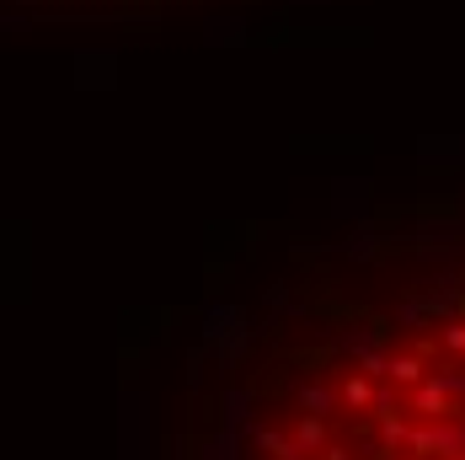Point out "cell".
<instances>
[{
  "mask_svg": "<svg viewBox=\"0 0 465 460\" xmlns=\"http://www.w3.org/2000/svg\"><path fill=\"white\" fill-rule=\"evenodd\" d=\"M289 445H294L300 455H316V450H326V423H322V417H300Z\"/></svg>",
  "mask_w": 465,
  "mask_h": 460,
  "instance_id": "7a4b0ae2",
  "label": "cell"
},
{
  "mask_svg": "<svg viewBox=\"0 0 465 460\" xmlns=\"http://www.w3.org/2000/svg\"><path fill=\"white\" fill-rule=\"evenodd\" d=\"M412 413H418L422 423H444V417H460V407H455V396L444 391V380L433 375V380L412 385Z\"/></svg>",
  "mask_w": 465,
  "mask_h": 460,
  "instance_id": "6da1fadb",
  "label": "cell"
},
{
  "mask_svg": "<svg viewBox=\"0 0 465 460\" xmlns=\"http://www.w3.org/2000/svg\"><path fill=\"white\" fill-rule=\"evenodd\" d=\"M385 375H391L396 385H422V380H428L412 354H385Z\"/></svg>",
  "mask_w": 465,
  "mask_h": 460,
  "instance_id": "5b68a950",
  "label": "cell"
},
{
  "mask_svg": "<svg viewBox=\"0 0 465 460\" xmlns=\"http://www.w3.org/2000/svg\"><path fill=\"white\" fill-rule=\"evenodd\" d=\"M450 460H465V455H450Z\"/></svg>",
  "mask_w": 465,
  "mask_h": 460,
  "instance_id": "8fae6325",
  "label": "cell"
},
{
  "mask_svg": "<svg viewBox=\"0 0 465 460\" xmlns=\"http://www.w3.org/2000/svg\"><path fill=\"white\" fill-rule=\"evenodd\" d=\"M337 402H342L348 413H364V407L374 402V385L364 380V375H348V380H342V391H337Z\"/></svg>",
  "mask_w": 465,
  "mask_h": 460,
  "instance_id": "277c9868",
  "label": "cell"
},
{
  "mask_svg": "<svg viewBox=\"0 0 465 460\" xmlns=\"http://www.w3.org/2000/svg\"><path fill=\"white\" fill-rule=\"evenodd\" d=\"M444 348L465 354V322H450V326H444Z\"/></svg>",
  "mask_w": 465,
  "mask_h": 460,
  "instance_id": "ba28073f",
  "label": "cell"
},
{
  "mask_svg": "<svg viewBox=\"0 0 465 460\" xmlns=\"http://www.w3.org/2000/svg\"><path fill=\"white\" fill-rule=\"evenodd\" d=\"M391 460H412V455H391Z\"/></svg>",
  "mask_w": 465,
  "mask_h": 460,
  "instance_id": "30bf717a",
  "label": "cell"
},
{
  "mask_svg": "<svg viewBox=\"0 0 465 460\" xmlns=\"http://www.w3.org/2000/svg\"><path fill=\"white\" fill-rule=\"evenodd\" d=\"M257 450H268L273 460H305L300 450H294V445H289V439H283V434H268V428L257 434Z\"/></svg>",
  "mask_w": 465,
  "mask_h": 460,
  "instance_id": "52a82bcc",
  "label": "cell"
},
{
  "mask_svg": "<svg viewBox=\"0 0 465 460\" xmlns=\"http://www.w3.org/2000/svg\"><path fill=\"white\" fill-rule=\"evenodd\" d=\"M348 252H353V257H374V235H353Z\"/></svg>",
  "mask_w": 465,
  "mask_h": 460,
  "instance_id": "9c48e42d",
  "label": "cell"
},
{
  "mask_svg": "<svg viewBox=\"0 0 465 460\" xmlns=\"http://www.w3.org/2000/svg\"><path fill=\"white\" fill-rule=\"evenodd\" d=\"M407 434H412V428H407V417H380V445H385V450H401V445H407Z\"/></svg>",
  "mask_w": 465,
  "mask_h": 460,
  "instance_id": "8992f818",
  "label": "cell"
},
{
  "mask_svg": "<svg viewBox=\"0 0 465 460\" xmlns=\"http://www.w3.org/2000/svg\"><path fill=\"white\" fill-rule=\"evenodd\" d=\"M294 402H300V413L305 417H322V423H326V413H337V396H331L326 385H300Z\"/></svg>",
  "mask_w": 465,
  "mask_h": 460,
  "instance_id": "3957f363",
  "label": "cell"
}]
</instances>
